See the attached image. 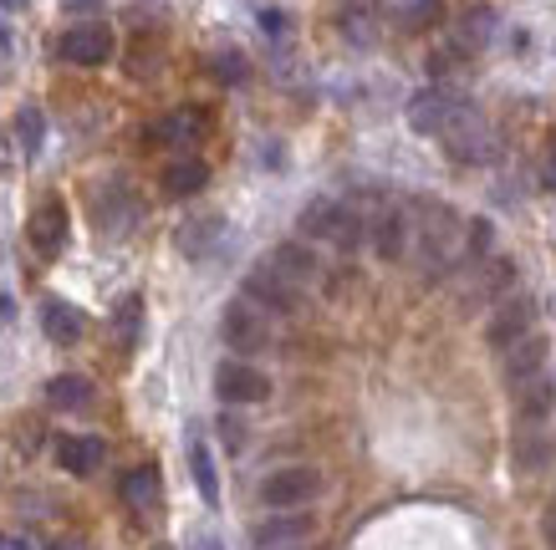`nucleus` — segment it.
<instances>
[{
	"instance_id": "aec40b11",
	"label": "nucleus",
	"mask_w": 556,
	"mask_h": 550,
	"mask_svg": "<svg viewBox=\"0 0 556 550\" xmlns=\"http://www.w3.org/2000/svg\"><path fill=\"white\" fill-rule=\"evenodd\" d=\"M378 21H383V11L368 5V0H357V5H342L338 11V26L353 47H372V41H378Z\"/></svg>"
},
{
	"instance_id": "4468645a",
	"label": "nucleus",
	"mask_w": 556,
	"mask_h": 550,
	"mask_svg": "<svg viewBox=\"0 0 556 550\" xmlns=\"http://www.w3.org/2000/svg\"><path fill=\"white\" fill-rule=\"evenodd\" d=\"M552 453H556V444H552V434H546L541 423H521V429H516V438H510V464L521 469V474L546 469V464H552Z\"/></svg>"
},
{
	"instance_id": "473e14b6",
	"label": "nucleus",
	"mask_w": 556,
	"mask_h": 550,
	"mask_svg": "<svg viewBox=\"0 0 556 550\" xmlns=\"http://www.w3.org/2000/svg\"><path fill=\"white\" fill-rule=\"evenodd\" d=\"M0 550H31V546H26L21 535H0Z\"/></svg>"
},
{
	"instance_id": "2f4dec72",
	"label": "nucleus",
	"mask_w": 556,
	"mask_h": 550,
	"mask_svg": "<svg viewBox=\"0 0 556 550\" xmlns=\"http://www.w3.org/2000/svg\"><path fill=\"white\" fill-rule=\"evenodd\" d=\"M541 530H546V546L556 550V504H552V510H546V520H541Z\"/></svg>"
},
{
	"instance_id": "ddd939ff",
	"label": "nucleus",
	"mask_w": 556,
	"mask_h": 550,
	"mask_svg": "<svg viewBox=\"0 0 556 550\" xmlns=\"http://www.w3.org/2000/svg\"><path fill=\"white\" fill-rule=\"evenodd\" d=\"M546 357H552V342L541 332L521 336L516 347H506V387H521L531 383V378H541L546 372Z\"/></svg>"
},
{
	"instance_id": "423d86ee",
	"label": "nucleus",
	"mask_w": 556,
	"mask_h": 550,
	"mask_svg": "<svg viewBox=\"0 0 556 550\" xmlns=\"http://www.w3.org/2000/svg\"><path fill=\"white\" fill-rule=\"evenodd\" d=\"M372 251L383 255V260H404L408 255V204H368V230H363Z\"/></svg>"
},
{
	"instance_id": "a878e982",
	"label": "nucleus",
	"mask_w": 556,
	"mask_h": 550,
	"mask_svg": "<svg viewBox=\"0 0 556 550\" xmlns=\"http://www.w3.org/2000/svg\"><path fill=\"white\" fill-rule=\"evenodd\" d=\"M189 469H194V484H200L204 504H219V474H215L210 449H204V438H194V444H189Z\"/></svg>"
},
{
	"instance_id": "20e7f679",
	"label": "nucleus",
	"mask_w": 556,
	"mask_h": 550,
	"mask_svg": "<svg viewBox=\"0 0 556 550\" xmlns=\"http://www.w3.org/2000/svg\"><path fill=\"white\" fill-rule=\"evenodd\" d=\"M219 336H225V347L230 351L251 357V351L270 347V321H266L261 306H251V300L240 296V300H230V306L219 311Z\"/></svg>"
},
{
	"instance_id": "7c9ffc66",
	"label": "nucleus",
	"mask_w": 556,
	"mask_h": 550,
	"mask_svg": "<svg viewBox=\"0 0 556 550\" xmlns=\"http://www.w3.org/2000/svg\"><path fill=\"white\" fill-rule=\"evenodd\" d=\"M215 77L219 82H240V77H245V62H240L236 51H225V56H215Z\"/></svg>"
},
{
	"instance_id": "7ed1b4c3",
	"label": "nucleus",
	"mask_w": 556,
	"mask_h": 550,
	"mask_svg": "<svg viewBox=\"0 0 556 550\" xmlns=\"http://www.w3.org/2000/svg\"><path fill=\"white\" fill-rule=\"evenodd\" d=\"M465 113H475V107L459 98L455 87H424V92H414V102H408V128L424 138H444Z\"/></svg>"
},
{
	"instance_id": "dca6fc26",
	"label": "nucleus",
	"mask_w": 556,
	"mask_h": 550,
	"mask_svg": "<svg viewBox=\"0 0 556 550\" xmlns=\"http://www.w3.org/2000/svg\"><path fill=\"white\" fill-rule=\"evenodd\" d=\"M270 266L281 270L291 285H306V281H317V276H321L317 255L306 251L302 240H287V245H276V251H270Z\"/></svg>"
},
{
	"instance_id": "9d476101",
	"label": "nucleus",
	"mask_w": 556,
	"mask_h": 550,
	"mask_svg": "<svg viewBox=\"0 0 556 550\" xmlns=\"http://www.w3.org/2000/svg\"><path fill=\"white\" fill-rule=\"evenodd\" d=\"M56 51H62V62H72V67H102L113 56V31L102 21H83V26L62 31V47Z\"/></svg>"
},
{
	"instance_id": "c756f323",
	"label": "nucleus",
	"mask_w": 556,
	"mask_h": 550,
	"mask_svg": "<svg viewBox=\"0 0 556 550\" xmlns=\"http://www.w3.org/2000/svg\"><path fill=\"white\" fill-rule=\"evenodd\" d=\"M138 311H143V300H138V296H128L118 306V332H123V342H134V336H138Z\"/></svg>"
},
{
	"instance_id": "b1692460",
	"label": "nucleus",
	"mask_w": 556,
	"mask_h": 550,
	"mask_svg": "<svg viewBox=\"0 0 556 550\" xmlns=\"http://www.w3.org/2000/svg\"><path fill=\"white\" fill-rule=\"evenodd\" d=\"M123 500L134 504V510H153V504H159V469L153 464L128 469V474H123Z\"/></svg>"
},
{
	"instance_id": "393cba45",
	"label": "nucleus",
	"mask_w": 556,
	"mask_h": 550,
	"mask_svg": "<svg viewBox=\"0 0 556 550\" xmlns=\"http://www.w3.org/2000/svg\"><path fill=\"white\" fill-rule=\"evenodd\" d=\"M204 133V113L200 107H179L174 117H164L159 128H153L149 138H169V143H189V138H200Z\"/></svg>"
},
{
	"instance_id": "6e6552de",
	"label": "nucleus",
	"mask_w": 556,
	"mask_h": 550,
	"mask_svg": "<svg viewBox=\"0 0 556 550\" xmlns=\"http://www.w3.org/2000/svg\"><path fill=\"white\" fill-rule=\"evenodd\" d=\"M215 393H219V402H230V408H251V402L270 398V378L255 372L251 362H219L215 367Z\"/></svg>"
},
{
	"instance_id": "4be33fe9",
	"label": "nucleus",
	"mask_w": 556,
	"mask_h": 550,
	"mask_svg": "<svg viewBox=\"0 0 556 550\" xmlns=\"http://www.w3.org/2000/svg\"><path fill=\"white\" fill-rule=\"evenodd\" d=\"M302 535H312V520L306 515H281V520H266V525H255V546L261 550H276V546H296Z\"/></svg>"
},
{
	"instance_id": "9b49d317",
	"label": "nucleus",
	"mask_w": 556,
	"mask_h": 550,
	"mask_svg": "<svg viewBox=\"0 0 556 550\" xmlns=\"http://www.w3.org/2000/svg\"><path fill=\"white\" fill-rule=\"evenodd\" d=\"M444 149H450V158H459V164H485L490 153H495V133L485 128V117L480 113H465L444 133Z\"/></svg>"
},
{
	"instance_id": "412c9836",
	"label": "nucleus",
	"mask_w": 556,
	"mask_h": 550,
	"mask_svg": "<svg viewBox=\"0 0 556 550\" xmlns=\"http://www.w3.org/2000/svg\"><path fill=\"white\" fill-rule=\"evenodd\" d=\"M159 183H164V194H169V200H189V194H200L204 183H210V168H204L200 158H174Z\"/></svg>"
},
{
	"instance_id": "f257e3e1",
	"label": "nucleus",
	"mask_w": 556,
	"mask_h": 550,
	"mask_svg": "<svg viewBox=\"0 0 556 550\" xmlns=\"http://www.w3.org/2000/svg\"><path fill=\"white\" fill-rule=\"evenodd\" d=\"M408 251H419V270L429 281L465 266V225L450 204L414 200L408 204Z\"/></svg>"
},
{
	"instance_id": "2eb2a0df",
	"label": "nucleus",
	"mask_w": 556,
	"mask_h": 550,
	"mask_svg": "<svg viewBox=\"0 0 556 550\" xmlns=\"http://www.w3.org/2000/svg\"><path fill=\"white\" fill-rule=\"evenodd\" d=\"M102 438L92 434H67V438H56V464L67 469V474H77V479H87V474H98L102 469Z\"/></svg>"
},
{
	"instance_id": "6ab92c4d",
	"label": "nucleus",
	"mask_w": 556,
	"mask_h": 550,
	"mask_svg": "<svg viewBox=\"0 0 556 550\" xmlns=\"http://www.w3.org/2000/svg\"><path fill=\"white\" fill-rule=\"evenodd\" d=\"M510 285H516V260H490V266H480V276L470 281V306H485V300L495 296H510Z\"/></svg>"
},
{
	"instance_id": "72a5a7b5",
	"label": "nucleus",
	"mask_w": 556,
	"mask_h": 550,
	"mask_svg": "<svg viewBox=\"0 0 556 550\" xmlns=\"http://www.w3.org/2000/svg\"><path fill=\"white\" fill-rule=\"evenodd\" d=\"M47 550H87V546H77V540H56V546H47Z\"/></svg>"
},
{
	"instance_id": "1a4fd4ad",
	"label": "nucleus",
	"mask_w": 556,
	"mask_h": 550,
	"mask_svg": "<svg viewBox=\"0 0 556 550\" xmlns=\"http://www.w3.org/2000/svg\"><path fill=\"white\" fill-rule=\"evenodd\" d=\"M536 332V300L531 296H510V300H501L495 306V317H490V327H485V342L495 351H506V347H516L521 336H531Z\"/></svg>"
},
{
	"instance_id": "f8f14e48",
	"label": "nucleus",
	"mask_w": 556,
	"mask_h": 550,
	"mask_svg": "<svg viewBox=\"0 0 556 550\" xmlns=\"http://www.w3.org/2000/svg\"><path fill=\"white\" fill-rule=\"evenodd\" d=\"M26 234H31V251L36 255H47V260H51V255H62V251H67V204H62V200H47L31 215Z\"/></svg>"
},
{
	"instance_id": "c85d7f7f",
	"label": "nucleus",
	"mask_w": 556,
	"mask_h": 550,
	"mask_svg": "<svg viewBox=\"0 0 556 550\" xmlns=\"http://www.w3.org/2000/svg\"><path fill=\"white\" fill-rule=\"evenodd\" d=\"M16 138H21V149H26V153L41 149V138H47V123H41V113H36V107H21Z\"/></svg>"
},
{
	"instance_id": "0eeeda50",
	"label": "nucleus",
	"mask_w": 556,
	"mask_h": 550,
	"mask_svg": "<svg viewBox=\"0 0 556 550\" xmlns=\"http://www.w3.org/2000/svg\"><path fill=\"white\" fill-rule=\"evenodd\" d=\"M245 300L261 306V311L291 317V311L302 306V285H291L281 270L270 266V260H261V266H251V276H245Z\"/></svg>"
},
{
	"instance_id": "f3484780",
	"label": "nucleus",
	"mask_w": 556,
	"mask_h": 550,
	"mask_svg": "<svg viewBox=\"0 0 556 550\" xmlns=\"http://www.w3.org/2000/svg\"><path fill=\"white\" fill-rule=\"evenodd\" d=\"M41 332H47L56 347H72V342L83 336V317H77V306L47 296V300H41Z\"/></svg>"
},
{
	"instance_id": "cd10ccee",
	"label": "nucleus",
	"mask_w": 556,
	"mask_h": 550,
	"mask_svg": "<svg viewBox=\"0 0 556 550\" xmlns=\"http://www.w3.org/2000/svg\"><path fill=\"white\" fill-rule=\"evenodd\" d=\"M439 16H444V0H408L404 26L408 31H429V26H439Z\"/></svg>"
},
{
	"instance_id": "f704fd0d",
	"label": "nucleus",
	"mask_w": 556,
	"mask_h": 550,
	"mask_svg": "<svg viewBox=\"0 0 556 550\" xmlns=\"http://www.w3.org/2000/svg\"><path fill=\"white\" fill-rule=\"evenodd\" d=\"M5 5H26V0H5Z\"/></svg>"
},
{
	"instance_id": "f03ea898",
	"label": "nucleus",
	"mask_w": 556,
	"mask_h": 550,
	"mask_svg": "<svg viewBox=\"0 0 556 550\" xmlns=\"http://www.w3.org/2000/svg\"><path fill=\"white\" fill-rule=\"evenodd\" d=\"M296 230L306 240H327L338 251H357L363 245V230H368V204L363 200H338V194H321L302 209Z\"/></svg>"
},
{
	"instance_id": "bb28decb",
	"label": "nucleus",
	"mask_w": 556,
	"mask_h": 550,
	"mask_svg": "<svg viewBox=\"0 0 556 550\" xmlns=\"http://www.w3.org/2000/svg\"><path fill=\"white\" fill-rule=\"evenodd\" d=\"M219 230H225V219H215V215H204V219H189L185 230H179V251H189V255H204L210 245L219 240Z\"/></svg>"
},
{
	"instance_id": "c9c22d12",
	"label": "nucleus",
	"mask_w": 556,
	"mask_h": 550,
	"mask_svg": "<svg viewBox=\"0 0 556 550\" xmlns=\"http://www.w3.org/2000/svg\"><path fill=\"white\" fill-rule=\"evenodd\" d=\"M291 550H302V546H291Z\"/></svg>"
},
{
	"instance_id": "39448f33",
	"label": "nucleus",
	"mask_w": 556,
	"mask_h": 550,
	"mask_svg": "<svg viewBox=\"0 0 556 550\" xmlns=\"http://www.w3.org/2000/svg\"><path fill=\"white\" fill-rule=\"evenodd\" d=\"M317 495H321V474L312 464H287L261 479V500H266L270 510H302V504H312Z\"/></svg>"
},
{
	"instance_id": "a211bd4d",
	"label": "nucleus",
	"mask_w": 556,
	"mask_h": 550,
	"mask_svg": "<svg viewBox=\"0 0 556 550\" xmlns=\"http://www.w3.org/2000/svg\"><path fill=\"white\" fill-rule=\"evenodd\" d=\"M510 393H516V418H521V423H546V413H552V402H556V387L546 372L521 387H510Z\"/></svg>"
},
{
	"instance_id": "5701e85b",
	"label": "nucleus",
	"mask_w": 556,
	"mask_h": 550,
	"mask_svg": "<svg viewBox=\"0 0 556 550\" xmlns=\"http://www.w3.org/2000/svg\"><path fill=\"white\" fill-rule=\"evenodd\" d=\"M47 402L51 408H62V413H77V408L92 402V383L77 378V372H62V378H51L47 383Z\"/></svg>"
}]
</instances>
